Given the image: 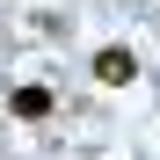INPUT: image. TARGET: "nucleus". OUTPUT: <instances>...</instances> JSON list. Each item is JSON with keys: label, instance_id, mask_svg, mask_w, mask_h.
Segmentation results:
<instances>
[{"label": "nucleus", "instance_id": "obj_1", "mask_svg": "<svg viewBox=\"0 0 160 160\" xmlns=\"http://www.w3.org/2000/svg\"><path fill=\"white\" fill-rule=\"evenodd\" d=\"M95 80H102V88H131V80H138V58H131L124 44H109V51H95Z\"/></svg>", "mask_w": 160, "mask_h": 160}, {"label": "nucleus", "instance_id": "obj_2", "mask_svg": "<svg viewBox=\"0 0 160 160\" xmlns=\"http://www.w3.org/2000/svg\"><path fill=\"white\" fill-rule=\"evenodd\" d=\"M15 109L22 117H51V88H15Z\"/></svg>", "mask_w": 160, "mask_h": 160}]
</instances>
